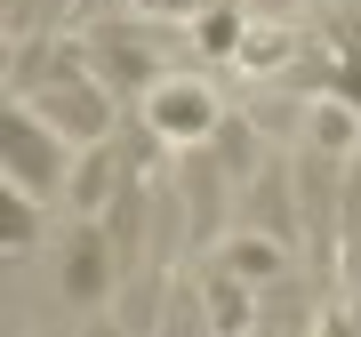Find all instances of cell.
Instances as JSON below:
<instances>
[{
  "mask_svg": "<svg viewBox=\"0 0 361 337\" xmlns=\"http://www.w3.org/2000/svg\"><path fill=\"white\" fill-rule=\"evenodd\" d=\"M25 104L49 121L56 137H73V145L113 137V121H121V97H113V80H104V73H65V80H49V89H32Z\"/></svg>",
  "mask_w": 361,
  "mask_h": 337,
  "instance_id": "obj_1",
  "label": "cell"
},
{
  "mask_svg": "<svg viewBox=\"0 0 361 337\" xmlns=\"http://www.w3.org/2000/svg\"><path fill=\"white\" fill-rule=\"evenodd\" d=\"M65 145H73V137H56L49 121L32 113V104H25V113H8V129H0L8 185H25V193H40V201L65 193V185H73V153H65Z\"/></svg>",
  "mask_w": 361,
  "mask_h": 337,
  "instance_id": "obj_2",
  "label": "cell"
},
{
  "mask_svg": "<svg viewBox=\"0 0 361 337\" xmlns=\"http://www.w3.org/2000/svg\"><path fill=\"white\" fill-rule=\"evenodd\" d=\"M337 161L345 153H297V209H305V249H313V265H329V241H337V217H345V177H337Z\"/></svg>",
  "mask_w": 361,
  "mask_h": 337,
  "instance_id": "obj_3",
  "label": "cell"
},
{
  "mask_svg": "<svg viewBox=\"0 0 361 337\" xmlns=\"http://www.w3.org/2000/svg\"><path fill=\"white\" fill-rule=\"evenodd\" d=\"M169 177H177V193H185V241H225V177L233 168L209 153V145H185Z\"/></svg>",
  "mask_w": 361,
  "mask_h": 337,
  "instance_id": "obj_4",
  "label": "cell"
},
{
  "mask_svg": "<svg viewBox=\"0 0 361 337\" xmlns=\"http://www.w3.org/2000/svg\"><path fill=\"white\" fill-rule=\"evenodd\" d=\"M145 121H153V137H169V145H209L217 121H225V104L209 97L201 80H161V89L145 97Z\"/></svg>",
  "mask_w": 361,
  "mask_h": 337,
  "instance_id": "obj_5",
  "label": "cell"
},
{
  "mask_svg": "<svg viewBox=\"0 0 361 337\" xmlns=\"http://www.w3.org/2000/svg\"><path fill=\"white\" fill-rule=\"evenodd\" d=\"M89 56H97V73L113 80V97H153L161 89L153 49H145V32H129V25H97L89 32Z\"/></svg>",
  "mask_w": 361,
  "mask_h": 337,
  "instance_id": "obj_6",
  "label": "cell"
},
{
  "mask_svg": "<svg viewBox=\"0 0 361 337\" xmlns=\"http://www.w3.org/2000/svg\"><path fill=\"white\" fill-rule=\"evenodd\" d=\"M113 273H129V265H121L104 217H89V225L73 233V249H65V298H73V305H97L104 289H113Z\"/></svg>",
  "mask_w": 361,
  "mask_h": 337,
  "instance_id": "obj_7",
  "label": "cell"
},
{
  "mask_svg": "<svg viewBox=\"0 0 361 337\" xmlns=\"http://www.w3.org/2000/svg\"><path fill=\"white\" fill-rule=\"evenodd\" d=\"M249 217H257V233H273V241H305V209H297V168L289 161L265 153V168L249 177Z\"/></svg>",
  "mask_w": 361,
  "mask_h": 337,
  "instance_id": "obj_8",
  "label": "cell"
},
{
  "mask_svg": "<svg viewBox=\"0 0 361 337\" xmlns=\"http://www.w3.org/2000/svg\"><path fill=\"white\" fill-rule=\"evenodd\" d=\"M129 168H145V137H137V145L97 137L89 153H80V168H73V209H80V217H97V209L113 201V185L129 177Z\"/></svg>",
  "mask_w": 361,
  "mask_h": 337,
  "instance_id": "obj_9",
  "label": "cell"
},
{
  "mask_svg": "<svg viewBox=\"0 0 361 337\" xmlns=\"http://www.w3.org/2000/svg\"><path fill=\"white\" fill-rule=\"evenodd\" d=\"M145 177L129 168V177L113 185V201H104V233H113V249H121V265H137V249H145Z\"/></svg>",
  "mask_w": 361,
  "mask_h": 337,
  "instance_id": "obj_10",
  "label": "cell"
},
{
  "mask_svg": "<svg viewBox=\"0 0 361 337\" xmlns=\"http://www.w3.org/2000/svg\"><path fill=\"white\" fill-rule=\"evenodd\" d=\"M209 153H217L233 177H257V168H265V153H257V113H225L217 137H209Z\"/></svg>",
  "mask_w": 361,
  "mask_h": 337,
  "instance_id": "obj_11",
  "label": "cell"
},
{
  "mask_svg": "<svg viewBox=\"0 0 361 337\" xmlns=\"http://www.w3.org/2000/svg\"><path fill=\"white\" fill-rule=\"evenodd\" d=\"M217 265H233L241 281H281V265H289V241H273V233H249V241H233Z\"/></svg>",
  "mask_w": 361,
  "mask_h": 337,
  "instance_id": "obj_12",
  "label": "cell"
},
{
  "mask_svg": "<svg viewBox=\"0 0 361 337\" xmlns=\"http://www.w3.org/2000/svg\"><path fill=\"white\" fill-rule=\"evenodd\" d=\"M0 233H8V249L25 257V249L40 241V193H25V185H8V193H0Z\"/></svg>",
  "mask_w": 361,
  "mask_h": 337,
  "instance_id": "obj_13",
  "label": "cell"
},
{
  "mask_svg": "<svg viewBox=\"0 0 361 337\" xmlns=\"http://www.w3.org/2000/svg\"><path fill=\"white\" fill-rule=\"evenodd\" d=\"M209 305H217V329H249L257 313H249V281L233 265H209Z\"/></svg>",
  "mask_w": 361,
  "mask_h": 337,
  "instance_id": "obj_14",
  "label": "cell"
},
{
  "mask_svg": "<svg viewBox=\"0 0 361 337\" xmlns=\"http://www.w3.org/2000/svg\"><path fill=\"white\" fill-rule=\"evenodd\" d=\"M201 40H209V56H241V49H233V40H241V25H233L225 8H217V16H201Z\"/></svg>",
  "mask_w": 361,
  "mask_h": 337,
  "instance_id": "obj_15",
  "label": "cell"
},
{
  "mask_svg": "<svg viewBox=\"0 0 361 337\" xmlns=\"http://www.w3.org/2000/svg\"><path fill=\"white\" fill-rule=\"evenodd\" d=\"M137 8H145V16H193L201 0H137Z\"/></svg>",
  "mask_w": 361,
  "mask_h": 337,
  "instance_id": "obj_16",
  "label": "cell"
}]
</instances>
